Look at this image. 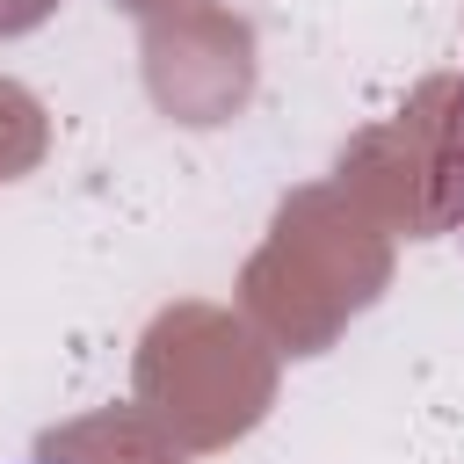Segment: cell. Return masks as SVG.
I'll return each mask as SVG.
<instances>
[{"label":"cell","mask_w":464,"mask_h":464,"mask_svg":"<svg viewBox=\"0 0 464 464\" xmlns=\"http://www.w3.org/2000/svg\"><path fill=\"white\" fill-rule=\"evenodd\" d=\"M450 232H457V246H464V152H457V203H450Z\"/></svg>","instance_id":"1"}]
</instances>
